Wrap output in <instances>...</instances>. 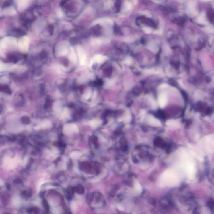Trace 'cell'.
Here are the masks:
<instances>
[{"instance_id":"cell-1","label":"cell","mask_w":214,"mask_h":214,"mask_svg":"<svg viewBox=\"0 0 214 214\" xmlns=\"http://www.w3.org/2000/svg\"><path fill=\"white\" fill-rule=\"evenodd\" d=\"M161 181L168 186H173L178 183L179 180L177 175L174 171L168 170L162 175Z\"/></svg>"},{"instance_id":"cell-2","label":"cell","mask_w":214,"mask_h":214,"mask_svg":"<svg viewBox=\"0 0 214 214\" xmlns=\"http://www.w3.org/2000/svg\"><path fill=\"white\" fill-rule=\"evenodd\" d=\"M137 23H143V24L147 25L148 26L151 27L155 28L157 27L156 24L155 22L151 19H149V18H146L144 17H141L139 18L137 20Z\"/></svg>"},{"instance_id":"cell-3","label":"cell","mask_w":214,"mask_h":214,"mask_svg":"<svg viewBox=\"0 0 214 214\" xmlns=\"http://www.w3.org/2000/svg\"><path fill=\"white\" fill-rule=\"evenodd\" d=\"M28 39L26 37H24L19 41V47L24 51H26L28 48Z\"/></svg>"},{"instance_id":"cell-4","label":"cell","mask_w":214,"mask_h":214,"mask_svg":"<svg viewBox=\"0 0 214 214\" xmlns=\"http://www.w3.org/2000/svg\"><path fill=\"white\" fill-rule=\"evenodd\" d=\"M167 102V98L164 94H160L159 97V103L160 108H164L166 106Z\"/></svg>"},{"instance_id":"cell-5","label":"cell","mask_w":214,"mask_h":214,"mask_svg":"<svg viewBox=\"0 0 214 214\" xmlns=\"http://www.w3.org/2000/svg\"><path fill=\"white\" fill-rule=\"evenodd\" d=\"M148 122H149V124L152 126H160L161 125L160 121L152 116L149 117Z\"/></svg>"},{"instance_id":"cell-6","label":"cell","mask_w":214,"mask_h":214,"mask_svg":"<svg viewBox=\"0 0 214 214\" xmlns=\"http://www.w3.org/2000/svg\"><path fill=\"white\" fill-rule=\"evenodd\" d=\"M18 7L20 9H24L26 7L30 0H15Z\"/></svg>"},{"instance_id":"cell-7","label":"cell","mask_w":214,"mask_h":214,"mask_svg":"<svg viewBox=\"0 0 214 214\" xmlns=\"http://www.w3.org/2000/svg\"><path fill=\"white\" fill-rule=\"evenodd\" d=\"M166 125L168 126H170V127H177L180 125V124L176 120H170L166 121Z\"/></svg>"},{"instance_id":"cell-8","label":"cell","mask_w":214,"mask_h":214,"mask_svg":"<svg viewBox=\"0 0 214 214\" xmlns=\"http://www.w3.org/2000/svg\"><path fill=\"white\" fill-rule=\"evenodd\" d=\"M106 57L101 55H97L94 57V59L98 63H102L106 60Z\"/></svg>"},{"instance_id":"cell-9","label":"cell","mask_w":214,"mask_h":214,"mask_svg":"<svg viewBox=\"0 0 214 214\" xmlns=\"http://www.w3.org/2000/svg\"><path fill=\"white\" fill-rule=\"evenodd\" d=\"M135 189L137 191L139 192H141L142 191V189L141 186L139 183L137 181H136V182H135Z\"/></svg>"},{"instance_id":"cell-10","label":"cell","mask_w":214,"mask_h":214,"mask_svg":"<svg viewBox=\"0 0 214 214\" xmlns=\"http://www.w3.org/2000/svg\"><path fill=\"white\" fill-rule=\"evenodd\" d=\"M120 5H121V3H120V2L119 1H117L115 3V7H116V9L118 11L120 10Z\"/></svg>"},{"instance_id":"cell-11","label":"cell","mask_w":214,"mask_h":214,"mask_svg":"<svg viewBox=\"0 0 214 214\" xmlns=\"http://www.w3.org/2000/svg\"><path fill=\"white\" fill-rule=\"evenodd\" d=\"M100 123V122L99 121H98V120H94V121L92 122V125H94V126H96V125L99 124Z\"/></svg>"},{"instance_id":"cell-12","label":"cell","mask_w":214,"mask_h":214,"mask_svg":"<svg viewBox=\"0 0 214 214\" xmlns=\"http://www.w3.org/2000/svg\"><path fill=\"white\" fill-rule=\"evenodd\" d=\"M131 60L130 59L128 58L126 60V63H127L128 64H130L131 63Z\"/></svg>"},{"instance_id":"cell-13","label":"cell","mask_w":214,"mask_h":214,"mask_svg":"<svg viewBox=\"0 0 214 214\" xmlns=\"http://www.w3.org/2000/svg\"><path fill=\"white\" fill-rule=\"evenodd\" d=\"M201 1H211V0H201Z\"/></svg>"}]
</instances>
